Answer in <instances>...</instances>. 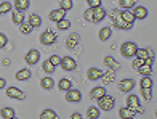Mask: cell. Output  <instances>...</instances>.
<instances>
[{
  "label": "cell",
  "instance_id": "30bf717a",
  "mask_svg": "<svg viewBox=\"0 0 157 119\" xmlns=\"http://www.w3.org/2000/svg\"><path fill=\"white\" fill-rule=\"evenodd\" d=\"M117 87H119L120 92L128 93V92H132V90H133V87H135V81H133V79H122V81H119Z\"/></svg>",
  "mask_w": 157,
  "mask_h": 119
},
{
  "label": "cell",
  "instance_id": "b9f144b4",
  "mask_svg": "<svg viewBox=\"0 0 157 119\" xmlns=\"http://www.w3.org/2000/svg\"><path fill=\"white\" fill-rule=\"evenodd\" d=\"M83 18H85V21H91V23H93V8L85 10V13H83Z\"/></svg>",
  "mask_w": 157,
  "mask_h": 119
},
{
  "label": "cell",
  "instance_id": "ee69618b",
  "mask_svg": "<svg viewBox=\"0 0 157 119\" xmlns=\"http://www.w3.org/2000/svg\"><path fill=\"white\" fill-rule=\"evenodd\" d=\"M87 3L90 8H98V6H101V0H87Z\"/></svg>",
  "mask_w": 157,
  "mask_h": 119
},
{
  "label": "cell",
  "instance_id": "d590c367",
  "mask_svg": "<svg viewBox=\"0 0 157 119\" xmlns=\"http://www.w3.org/2000/svg\"><path fill=\"white\" fill-rule=\"evenodd\" d=\"M59 8L64 10V11H69L72 10V0H59Z\"/></svg>",
  "mask_w": 157,
  "mask_h": 119
},
{
  "label": "cell",
  "instance_id": "2e32d148",
  "mask_svg": "<svg viewBox=\"0 0 157 119\" xmlns=\"http://www.w3.org/2000/svg\"><path fill=\"white\" fill-rule=\"evenodd\" d=\"M104 65L108 66L109 69H112V71H117V69L120 68V63L114 58V57H111V55H108V57L104 58Z\"/></svg>",
  "mask_w": 157,
  "mask_h": 119
},
{
  "label": "cell",
  "instance_id": "603a6c76",
  "mask_svg": "<svg viewBox=\"0 0 157 119\" xmlns=\"http://www.w3.org/2000/svg\"><path fill=\"white\" fill-rule=\"evenodd\" d=\"M111 36H112V29H111V27H103V29L98 32V37H99V40H101V42L109 40Z\"/></svg>",
  "mask_w": 157,
  "mask_h": 119
},
{
  "label": "cell",
  "instance_id": "f35d334b",
  "mask_svg": "<svg viewBox=\"0 0 157 119\" xmlns=\"http://www.w3.org/2000/svg\"><path fill=\"white\" fill-rule=\"evenodd\" d=\"M11 11V3L10 2H2L0 3V15H6Z\"/></svg>",
  "mask_w": 157,
  "mask_h": 119
},
{
  "label": "cell",
  "instance_id": "83f0119b",
  "mask_svg": "<svg viewBox=\"0 0 157 119\" xmlns=\"http://www.w3.org/2000/svg\"><path fill=\"white\" fill-rule=\"evenodd\" d=\"M11 19H13V23H15L16 26H19L21 23H24V13L15 10V11L11 13Z\"/></svg>",
  "mask_w": 157,
  "mask_h": 119
},
{
  "label": "cell",
  "instance_id": "5bb4252c",
  "mask_svg": "<svg viewBox=\"0 0 157 119\" xmlns=\"http://www.w3.org/2000/svg\"><path fill=\"white\" fill-rule=\"evenodd\" d=\"M106 93V87H103V85H98V87H95V89H91V92H90V98L91 100H99L101 97H104Z\"/></svg>",
  "mask_w": 157,
  "mask_h": 119
},
{
  "label": "cell",
  "instance_id": "ffe728a7",
  "mask_svg": "<svg viewBox=\"0 0 157 119\" xmlns=\"http://www.w3.org/2000/svg\"><path fill=\"white\" fill-rule=\"evenodd\" d=\"M40 119H59V116L56 114V111L52 108H47L40 113Z\"/></svg>",
  "mask_w": 157,
  "mask_h": 119
},
{
  "label": "cell",
  "instance_id": "e575fe53",
  "mask_svg": "<svg viewBox=\"0 0 157 119\" xmlns=\"http://www.w3.org/2000/svg\"><path fill=\"white\" fill-rule=\"evenodd\" d=\"M19 32H21V34H24V36H27V34H31V32H32V26L27 23V21H24V23H21V24H19Z\"/></svg>",
  "mask_w": 157,
  "mask_h": 119
},
{
  "label": "cell",
  "instance_id": "4fadbf2b",
  "mask_svg": "<svg viewBox=\"0 0 157 119\" xmlns=\"http://www.w3.org/2000/svg\"><path fill=\"white\" fill-rule=\"evenodd\" d=\"M78 44H80V36H78L77 32L69 34V37L66 39V47L71 48V50H74L75 47H78Z\"/></svg>",
  "mask_w": 157,
  "mask_h": 119
},
{
  "label": "cell",
  "instance_id": "d6a6232c",
  "mask_svg": "<svg viewBox=\"0 0 157 119\" xmlns=\"http://www.w3.org/2000/svg\"><path fill=\"white\" fill-rule=\"evenodd\" d=\"M99 113H101V111H99L98 106H90V108L87 109V116H88L90 119H98V117H99Z\"/></svg>",
  "mask_w": 157,
  "mask_h": 119
},
{
  "label": "cell",
  "instance_id": "8d00e7d4",
  "mask_svg": "<svg viewBox=\"0 0 157 119\" xmlns=\"http://www.w3.org/2000/svg\"><path fill=\"white\" fill-rule=\"evenodd\" d=\"M56 24H58V29H59V31H67L69 27H71V21L64 18V19L58 21V23H56Z\"/></svg>",
  "mask_w": 157,
  "mask_h": 119
},
{
  "label": "cell",
  "instance_id": "c3c4849f",
  "mask_svg": "<svg viewBox=\"0 0 157 119\" xmlns=\"http://www.w3.org/2000/svg\"><path fill=\"white\" fill-rule=\"evenodd\" d=\"M3 65H5V66H8V65H10V60H6V58H5V60H3Z\"/></svg>",
  "mask_w": 157,
  "mask_h": 119
},
{
  "label": "cell",
  "instance_id": "7bdbcfd3",
  "mask_svg": "<svg viewBox=\"0 0 157 119\" xmlns=\"http://www.w3.org/2000/svg\"><path fill=\"white\" fill-rule=\"evenodd\" d=\"M6 44H8V39H6V36H5L3 32H0V50H2V48H5Z\"/></svg>",
  "mask_w": 157,
  "mask_h": 119
},
{
  "label": "cell",
  "instance_id": "44dd1931",
  "mask_svg": "<svg viewBox=\"0 0 157 119\" xmlns=\"http://www.w3.org/2000/svg\"><path fill=\"white\" fill-rule=\"evenodd\" d=\"M40 85H42V89H44V90H52L55 87V81H53L52 76H47V77H44V79L40 81Z\"/></svg>",
  "mask_w": 157,
  "mask_h": 119
},
{
  "label": "cell",
  "instance_id": "ba28073f",
  "mask_svg": "<svg viewBox=\"0 0 157 119\" xmlns=\"http://www.w3.org/2000/svg\"><path fill=\"white\" fill-rule=\"evenodd\" d=\"M130 11H132V15L135 16V19H146L147 18V8L143 6V5H135Z\"/></svg>",
  "mask_w": 157,
  "mask_h": 119
},
{
  "label": "cell",
  "instance_id": "9c48e42d",
  "mask_svg": "<svg viewBox=\"0 0 157 119\" xmlns=\"http://www.w3.org/2000/svg\"><path fill=\"white\" fill-rule=\"evenodd\" d=\"M6 97H8V98H15V100H24L26 93L23 90H19L18 87H8L6 89Z\"/></svg>",
  "mask_w": 157,
  "mask_h": 119
},
{
  "label": "cell",
  "instance_id": "3957f363",
  "mask_svg": "<svg viewBox=\"0 0 157 119\" xmlns=\"http://www.w3.org/2000/svg\"><path fill=\"white\" fill-rule=\"evenodd\" d=\"M127 108H130L135 114H138V113H143V106H141V103H140V97L138 95H128L127 97Z\"/></svg>",
  "mask_w": 157,
  "mask_h": 119
},
{
  "label": "cell",
  "instance_id": "e0dca14e",
  "mask_svg": "<svg viewBox=\"0 0 157 119\" xmlns=\"http://www.w3.org/2000/svg\"><path fill=\"white\" fill-rule=\"evenodd\" d=\"M64 18H66V11L61 10V8H56V10H53L52 13H50V19L55 21V23H58V21H61Z\"/></svg>",
  "mask_w": 157,
  "mask_h": 119
},
{
  "label": "cell",
  "instance_id": "cb8c5ba5",
  "mask_svg": "<svg viewBox=\"0 0 157 119\" xmlns=\"http://www.w3.org/2000/svg\"><path fill=\"white\" fill-rule=\"evenodd\" d=\"M27 23H29L32 26V29H34V27H39L42 24V18L37 15V13H32V15H29V18H27Z\"/></svg>",
  "mask_w": 157,
  "mask_h": 119
},
{
  "label": "cell",
  "instance_id": "6da1fadb",
  "mask_svg": "<svg viewBox=\"0 0 157 119\" xmlns=\"http://www.w3.org/2000/svg\"><path fill=\"white\" fill-rule=\"evenodd\" d=\"M96 101H98L99 111H111L114 106H116V98H114L112 95H108V93H106L104 97H101L99 100H96Z\"/></svg>",
  "mask_w": 157,
  "mask_h": 119
},
{
  "label": "cell",
  "instance_id": "f546056e",
  "mask_svg": "<svg viewBox=\"0 0 157 119\" xmlns=\"http://www.w3.org/2000/svg\"><path fill=\"white\" fill-rule=\"evenodd\" d=\"M149 55H154V52H152V50H147V48H138L135 57L140 58V60H146Z\"/></svg>",
  "mask_w": 157,
  "mask_h": 119
},
{
  "label": "cell",
  "instance_id": "836d02e7",
  "mask_svg": "<svg viewBox=\"0 0 157 119\" xmlns=\"http://www.w3.org/2000/svg\"><path fill=\"white\" fill-rule=\"evenodd\" d=\"M135 3H136V0H120V2H119V5H120V8H122V10L133 8Z\"/></svg>",
  "mask_w": 157,
  "mask_h": 119
},
{
  "label": "cell",
  "instance_id": "1f68e13d",
  "mask_svg": "<svg viewBox=\"0 0 157 119\" xmlns=\"http://www.w3.org/2000/svg\"><path fill=\"white\" fill-rule=\"evenodd\" d=\"M136 71H138L141 76H151V74H152V66H149V65H146V63H143V65L136 69Z\"/></svg>",
  "mask_w": 157,
  "mask_h": 119
},
{
  "label": "cell",
  "instance_id": "f6af8a7d",
  "mask_svg": "<svg viewBox=\"0 0 157 119\" xmlns=\"http://www.w3.org/2000/svg\"><path fill=\"white\" fill-rule=\"evenodd\" d=\"M143 63H144V60H140V58H136L135 57V60H133V69H138Z\"/></svg>",
  "mask_w": 157,
  "mask_h": 119
},
{
  "label": "cell",
  "instance_id": "d6986e66",
  "mask_svg": "<svg viewBox=\"0 0 157 119\" xmlns=\"http://www.w3.org/2000/svg\"><path fill=\"white\" fill-rule=\"evenodd\" d=\"M119 116H120V119H135V116H136V114H135L130 108L124 106V108L119 109Z\"/></svg>",
  "mask_w": 157,
  "mask_h": 119
},
{
  "label": "cell",
  "instance_id": "f1b7e54d",
  "mask_svg": "<svg viewBox=\"0 0 157 119\" xmlns=\"http://www.w3.org/2000/svg\"><path fill=\"white\" fill-rule=\"evenodd\" d=\"M0 116H2L3 119H11V117H15V109H13L11 106H5V108H2V111H0Z\"/></svg>",
  "mask_w": 157,
  "mask_h": 119
},
{
  "label": "cell",
  "instance_id": "8992f818",
  "mask_svg": "<svg viewBox=\"0 0 157 119\" xmlns=\"http://www.w3.org/2000/svg\"><path fill=\"white\" fill-rule=\"evenodd\" d=\"M66 100L69 101V103H78L82 100V92L78 89H69L67 92H66Z\"/></svg>",
  "mask_w": 157,
  "mask_h": 119
},
{
  "label": "cell",
  "instance_id": "4316f807",
  "mask_svg": "<svg viewBox=\"0 0 157 119\" xmlns=\"http://www.w3.org/2000/svg\"><path fill=\"white\" fill-rule=\"evenodd\" d=\"M103 84L104 85H108V84H111V82H114V79H116V71H112V69H109L108 73H104L103 74Z\"/></svg>",
  "mask_w": 157,
  "mask_h": 119
},
{
  "label": "cell",
  "instance_id": "277c9868",
  "mask_svg": "<svg viewBox=\"0 0 157 119\" xmlns=\"http://www.w3.org/2000/svg\"><path fill=\"white\" fill-rule=\"evenodd\" d=\"M56 40H58V36H56V32L52 31V29H47V31H44V34H40V44L42 45L50 47V45H53Z\"/></svg>",
  "mask_w": 157,
  "mask_h": 119
},
{
  "label": "cell",
  "instance_id": "7402d4cb",
  "mask_svg": "<svg viewBox=\"0 0 157 119\" xmlns=\"http://www.w3.org/2000/svg\"><path fill=\"white\" fill-rule=\"evenodd\" d=\"M31 76H32L31 69L24 68V69H19V71L16 73V79H18V81H29Z\"/></svg>",
  "mask_w": 157,
  "mask_h": 119
},
{
  "label": "cell",
  "instance_id": "7a4b0ae2",
  "mask_svg": "<svg viewBox=\"0 0 157 119\" xmlns=\"http://www.w3.org/2000/svg\"><path fill=\"white\" fill-rule=\"evenodd\" d=\"M136 50H138V45L135 42H124L122 47H120V53H122L124 58H133L136 55Z\"/></svg>",
  "mask_w": 157,
  "mask_h": 119
},
{
  "label": "cell",
  "instance_id": "8fae6325",
  "mask_svg": "<svg viewBox=\"0 0 157 119\" xmlns=\"http://www.w3.org/2000/svg\"><path fill=\"white\" fill-rule=\"evenodd\" d=\"M103 74H104V71H101L99 68H88L87 77H88V81L95 82V81H99V79H101V77H103Z\"/></svg>",
  "mask_w": 157,
  "mask_h": 119
},
{
  "label": "cell",
  "instance_id": "74e56055",
  "mask_svg": "<svg viewBox=\"0 0 157 119\" xmlns=\"http://www.w3.org/2000/svg\"><path fill=\"white\" fill-rule=\"evenodd\" d=\"M42 68H44V73H48V74H53V73H55V66L52 65V61H50V60L44 61Z\"/></svg>",
  "mask_w": 157,
  "mask_h": 119
},
{
  "label": "cell",
  "instance_id": "ab89813d",
  "mask_svg": "<svg viewBox=\"0 0 157 119\" xmlns=\"http://www.w3.org/2000/svg\"><path fill=\"white\" fill-rule=\"evenodd\" d=\"M141 93H143V98L144 100L152 98V89H141Z\"/></svg>",
  "mask_w": 157,
  "mask_h": 119
},
{
  "label": "cell",
  "instance_id": "d4e9b609",
  "mask_svg": "<svg viewBox=\"0 0 157 119\" xmlns=\"http://www.w3.org/2000/svg\"><path fill=\"white\" fill-rule=\"evenodd\" d=\"M120 18H122L125 23H128V24H133L135 21H136V19H135V16L132 15L130 10H122V11H120Z\"/></svg>",
  "mask_w": 157,
  "mask_h": 119
},
{
  "label": "cell",
  "instance_id": "f907efd6",
  "mask_svg": "<svg viewBox=\"0 0 157 119\" xmlns=\"http://www.w3.org/2000/svg\"><path fill=\"white\" fill-rule=\"evenodd\" d=\"M98 119H99V117H98Z\"/></svg>",
  "mask_w": 157,
  "mask_h": 119
},
{
  "label": "cell",
  "instance_id": "9a60e30c",
  "mask_svg": "<svg viewBox=\"0 0 157 119\" xmlns=\"http://www.w3.org/2000/svg\"><path fill=\"white\" fill-rule=\"evenodd\" d=\"M106 10L103 8V5L101 6H98V8H93V23H99V21H103L106 18Z\"/></svg>",
  "mask_w": 157,
  "mask_h": 119
},
{
  "label": "cell",
  "instance_id": "52a82bcc",
  "mask_svg": "<svg viewBox=\"0 0 157 119\" xmlns=\"http://www.w3.org/2000/svg\"><path fill=\"white\" fill-rule=\"evenodd\" d=\"M40 60V52L37 50V48H32V50H29L26 53V63L29 66H34V65H37Z\"/></svg>",
  "mask_w": 157,
  "mask_h": 119
},
{
  "label": "cell",
  "instance_id": "bcb514c9",
  "mask_svg": "<svg viewBox=\"0 0 157 119\" xmlns=\"http://www.w3.org/2000/svg\"><path fill=\"white\" fill-rule=\"evenodd\" d=\"M69 119H82V114L80 113H77V111H75V113H72V114H71V117Z\"/></svg>",
  "mask_w": 157,
  "mask_h": 119
},
{
  "label": "cell",
  "instance_id": "7dc6e473",
  "mask_svg": "<svg viewBox=\"0 0 157 119\" xmlns=\"http://www.w3.org/2000/svg\"><path fill=\"white\" fill-rule=\"evenodd\" d=\"M5 85H6V81H5L3 77H0V89H3Z\"/></svg>",
  "mask_w": 157,
  "mask_h": 119
},
{
  "label": "cell",
  "instance_id": "60d3db41",
  "mask_svg": "<svg viewBox=\"0 0 157 119\" xmlns=\"http://www.w3.org/2000/svg\"><path fill=\"white\" fill-rule=\"evenodd\" d=\"M48 60H50V61H52V65H53L55 68L61 65V57H58V55H52V57H50Z\"/></svg>",
  "mask_w": 157,
  "mask_h": 119
},
{
  "label": "cell",
  "instance_id": "484cf974",
  "mask_svg": "<svg viewBox=\"0 0 157 119\" xmlns=\"http://www.w3.org/2000/svg\"><path fill=\"white\" fill-rule=\"evenodd\" d=\"M140 85H141V89H152L154 87V81H152L151 76H143Z\"/></svg>",
  "mask_w": 157,
  "mask_h": 119
},
{
  "label": "cell",
  "instance_id": "681fc988",
  "mask_svg": "<svg viewBox=\"0 0 157 119\" xmlns=\"http://www.w3.org/2000/svg\"><path fill=\"white\" fill-rule=\"evenodd\" d=\"M11 119H18V117H11Z\"/></svg>",
  "mask_w": 157,
  "mask_h": 119
},
{
  "label": "cell",
  "instance_id": "ac0fdd59",
  "mask_svg": "<svg viewBox=\"0 0 157 119\" xmlns=\"http://www.w3.org/2000/svg\"><path fill=\"white\" fill-rule=\"evenodd\" d=\"M29 5H31L29 0H15V5L13 6H15L16 11H23L24 13L27 8H29Z\"/></svg>",
  "mask_w": 157,
  "mask_h": 119
},
{
  "label": "cell",
  "instance_id": "5b68a950",
  "mask_svg": "<svg viewBox=\"0 0 157 119\" xmlns=\"http://www.w3.org/2000/svg\"><path fill=\"white\" fill-rule=\"evenodd\" d=\"M59 66L64 69V71L71 73V71H75V69H77V63H75V60L72 57H63Z\"/></svg>",
  "mask_w": 157,
  "mask_h": 119
},
{
  "label": "cell",
  "instance_id": "7c38bea8",
  "mask_svg": "<svg viewBox=\"0 0 157 119\" xmlns=\"http://www.w3.org/2000/svg\"><path fill=\"white\" fill-rule=\"evenodd\" d=\"M112 24H114V27L116 29H124V31H128V29H132V26L133 24H128V23H125V21L120 18V13L116 16V18H112Z\"/></svg>",
  "mask_w": 157,
  "mask_h": 119
},
{
  "label": "cell",
  "instance_id": "4dcf8cb0",
  "mask_svg": "<svg viewBox=\"0 0 157 119\" xmlns=\"http://www.w3.org/2000/svg\"><path fill=\"white\" fill-rule=\"evenodd\" d=\"M58 89L61 90V92H67L69 89H72V82H71L69 79H61L58 82Z\"/></svg>",
  "mask_w": 157,
  "mask_h": 119
}]
</instances>
